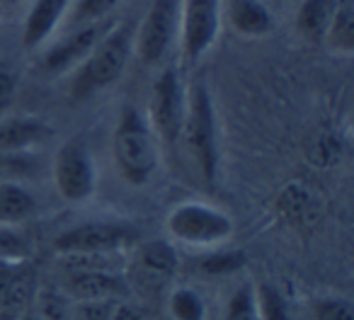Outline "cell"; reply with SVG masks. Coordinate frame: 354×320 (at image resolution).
I'll list each match as a JSON object with an SVG mask.
<instances>
[{
	"label": "cell",
	"instance_id": "1",
	"mask_svg": "<svg viewBox=\"0 0 354 320\" xmlns=\"http://www.w3.org/2000/svg\"><path fill=\"white\" fill-rule=\"evenodd\" d=\"M160 143L146 114L133 104L119 112L112 131V160L129 187H146L160 168Z\"/></svg>",
	"mask_w": 354,
	"mask_h": 320
},
{
	"label": "cell",
	"instance_id": "2",
	"mask_svg": "<svg viewBox=\"0 0 354 320\" xmlns=\"http://www.w3.org/2000/svg\"><path fill=\"white\" fill-rule=\"evenodd\" d=\"M133 37H136V25L129 20L102 32L83 64L71 70V97L80 102L112 88L124 75L133 56Z\"/></svg>",
	"mask_w": 354,
	"mask_h": 320
},
{
	"label": "cell",
	"instance_id": "3",
	"mask_svg": "<svg viewBox=\"0 0 354 320\" xmlns=\"http://www.w3.org/2000/svg\"><path fill=\"white\" fill-rule=\"evenodd\" d=\"M180 143L187 151L194 173L207 185H214L221 173V141H218V117L212 90L207 83L194 80L187 85V107Z\"/></svg>",
	"mask_w": 354,
	"mask_h": 320
},
{
	"label": "cell",
	"instance_id": "4",
	"mask_svg": "<svg viewBox=\"0 0 354 320\" xmlns=\"http://www.w3.org/2000/svg\"><path fill=\"white\" fill-rule=\"evenodd\" d=\"M141 241V231L127 218H93L75 223L54 238V252L64 260H109L129 252Z\"/></svg>",
	"mask_w": 354,
	"mask_h": 320
},
{
	"label": "cell",
	"instance_id": "5",
	"mask_svg": "<svg viewBox=\"0 0 354 320\" xmlns=\"http://www.w3.org/2000/svg\"><path fill=\"white\" fill-rule=\"evenodd\" d=\"M165 231L172 243L194 247V250H216L236 233L231 214L209 202L187 199L170 209L165 218Z\"/></svg>",
	"mask_w": 354,
	"mask_h": 320
},
{
	"label": "cell",
	"instance_id": "6",
	"mask_svg": "<svg viewBox=\"0 0 354 320\" xmlns=\"http://www.w3.org/2000/svg\"><path fill=\"white\" fill-rule=\"evenodd\" d=\"M185 107H187V85H185L183 75L175 66H165L151 85L146 114L160 148L175 151L180 146Z\"/></svg>",
	"mask_w": 354,
	"mask_h": 320
},
{
	"label": "cell",
	"instance_id": "7",
	"mask_svg": "<svg viewBox=\"0 0 354 320\" xmlns=\"http://www.w3.org/2000/svg\"><path fill=\"white\" fill-rule=\"evenodd\" d=\"M54 187L68 204H85L97 192V165L88 141L80 136L68 138L59 146L51 165Z\"/></svg>",
	"mask_w": 354,
	"mask_h": 320
},
{
	"label": "cell",
	"instance_id": "8",
	"mask_svg": "<svg viewBox=\"0 0 354 320\" xmlns=\"http://www.w3.org/2000/svg\"><path fill=\"white\" fill-rule=\"evenodd\" d=\"M183 0H151L133 37V54L146 66H160L180 39Z\"/></svg>",
	"mask_w": 354,
	"mask_h": 320
},
{
	"label": "cell",
	"instance_id": "9",
	"mask_svg": "<svg viewBox=\"0 0 354 320\" xmlns=\"http://www.w3.org/2000/svg\"><path fill=\"white\" fill-rule=\"evenodd\" d=\"M180 272V257L170 241H138L131 247V260L127 270V284L141 291H160L175 279Z\"/></svg>",
	"mask_w": 354,
	"mask_h": 320
},
{
	"label": "cell",
	"instance_id": "10",
	"mask_svg": "<svg viewBox=\"0 0 354 320\" xmlns=\"http://www.w3.org/2000/svg\"><path fill=\"white\" fill-rule=\"evenodd\" d=\"M221 32V0H183L180 46L189 66L199 64L216 44Z\"/></svg>",
	"mask_w": 354,
	"mask_h": 320
},
{
	"label": "cell",
	"instance_id": "11",
	"mask_svg": "<svg viewBox=\"0 0 354 320\" xmlns=\"http://www.w3.org/2000/svg\"><path fill=\"white\" fill-rule=\"evenodd\" d=\"M61 289L73 301H122L124 296H129L124 274H117L95 260H75Z\"/></svg>",
	"mask_w": 354,
	"mask_h": 320
},
{
	"label": "cell",
	"instance_id": "12",
	"mask_svg": "<svg viewBox=\"0 0 354 320\" xmlns=\"http://www.w3.org/2000/svg\"><path fill=\"white\" fill-rule=\"evenodd\" d=\"M37 289L30 260H0V320H20L32 310Z\"/></svg>",
	"mask_w": 354,
	"mask_h": 320
},
{
	"label": "cell",
	"instance_id": "13",
	"mask_svg": "<svg viewBox=\"0 0 354 320\" xmlns=\"http://www.w3.org/2000/svg\"><path fill=\"white\" fill-rule=\"evenodd\" d=\"M102 37V27L95 25H80L73 27L64 39L51 44L49 49L41 54V70L49 75H64L75 70L83 64L85 56L93 51L97 39Z\"/></svg>",
	"mask_w": 354,
	"mask_h": 320
},
{
	"label": "cell",
	"instance_id": "14",
	"mask_svg": "<svg viewBox=\"0 0 354 320\" xmlns=\"http://www.w3.org/2000/svg\"><path fill=\"white\" fill-rule=\"evenodd\" d=\"M221 22L245 39L270 37L277 27L274 12L267 0H221Z\"/></svg>",
	"mask_w": 354,
	"mask_h": 320
},
{
	"label": "cell",
	"instance_id": "15",
	"mask_svg": "<svg viewBox=\"0 0 354 320\" xmlns=\"http://www.w3.org/2000/svg\"><path fill=\"white\" fill-rule=\"evenodd\" d=\"M54 136V129L46 119L35 114H6L0 117V153L20 156L39 148Z\"/></svg>",
	"mask_w": 354,
	"mask_h": 320
},
{
	"label": "cell",
	"instance_id": "16",
	"mask_svg": "<svg viewBox=\"0 0 354 320\" xmlns=\"http://www.w3.org/2000/svg\"><path fill=\"white\" fill-rule=\"evenodd\" d=\"M73 0H35L25 17L22 30V44L27 51H35L44 46V41L59 30V25L68 15V8Z\"/></svg>",
	"mask_w": 354,
	"mask_h": 320
},
{
	"label": "cell",
	"instance_id": "17",
	"mask_svg": "<svg viewBox=\"0 0 354 320\" xmlns=\"http://www.w3.org/2000/svg\"><path fill=\"white\" fill-rule=\"evenodd\" d=\"M335 10V0H304L296 12V30L308 44H323L330 17Z\"/></svg>",
	"mask_w": 354,
	"mask_h": 320
},
{
	"label": "cell",
	"instance_id": "18",
	"mask_svg": "<svg viewBox=\"0 0 354 320\" xmlns=\"http://www.w3.org/2000/svg\"><path fill=\"white\" fill-rule=\"evenodd\" d=\"M37 214V197L20 182H0V223L20 226Z\"/></svg>",
	"mask_w": 354,
	"mask_h": 320
},
{
	"label": "cell",
	"instance_id": "19",
	"mask_svg": "<svg viewBox=\"0 0 354 320\" xmlns=\"http://www.w3.org/2000/svg\"><path fill=\"white\" fill-rule=\"evenodd\" d=\"M333 54L349 56L354 51V6L352 0H339L335 3L333 17H330L325 41Z\"/></svg>",
	"mask_w": 354,
	"mask_h": 320
},
{
	"label": "cell",
	"instance_id": "20",
	"mask_svg": "<svg viewBox=\"0 0 354 320\" xmlns=\"http://www.w3.org/2000/svg\"><path fill=\"white\" fill-rule=\"evenodd\" d=\"M167 313L172 320H207L209 308L204 296L192 286H175L167 294Z\"/></svg>",
	"mask_w": 354,
	"mask_h": 320
},
{
	"label": "cell",
	"instance_id": "21",
	"mask_svg": "<svg viewBox=\"0 0 354 320\" xmlns=\"http://www.w3.org/2000/svg\"><path fill=\"white\" fill-rule=\"evenodd\" d=\"M252 291H255V308L260 320H291L289 301L274 281H262L252 286Z\"/></svg>",
	"mask_w": 354,
	"mask_h": 320
},
{
	"label": "cell",
	"instance_id": "22",
	"mask_svg": "<svg viewBox=\"0 0 354 320\" xmlns=\"http://www.w3.org/2000/svg\"><path fill=\"white\" fill-rule=\"evenodd\" d=\"M32 241L20 226L0 223V260H30Z\"/></svg>",
	"mask_w": 354,
	"mask_h": 320
},
{
	"label": "cell",
	"instance_id": "23",
	"mask_svg": "<svg viewBox=\"0 0 354 320\" xmlns=\"http://www.w3.org/2000/svg\"><path fill=\"white\" fill-rule=\"evenodd\" d=\"M117 3L119 0H75V3H71L66 20L71 22V27L95 25V22L102 20Z\"/></svg>",
	"mask_w": 354,
	"mask_h": 320
},
{
	"label": "cell",
	"instance_id": "24",
	"mask_svg": "<svg viewBox=\"0 0 354 320\" xmlns=\"http://www.w3.org/2000/svg\"><path fill=\"white\" fill-rule=\"evenodd\" d=\"M310 313L313 320H354V303L347 296H318Z\"/></svg>",
	"mask_w": 354,
	"mask_h": 320
},
{
	"label": "cell",
	"instance_id": "25",
	"mask_svg": "<svg viewBox=\"0 0 354 320\" xmlns=\"http://www.w3.org/2000/svg\"><path fill=\"white\" fill-rule=\"evenodd\" d=\"M223 320H260L255 308V291L252 284H243L228 299L226 308H223Z\"/></svg>",
	"mask_w": 354,
	"mask_h": 320
},
{
	"label": "cell",
	"instance_id": "26",
	"mask_svg": "<svg viewBox=\"0 0 354 320\" xmlns=\"http://www.w3.org/2000/svg\"><path fill=\"white\" fill-rule=\"evenodd\" d=\"M17 85H20L17 66L6 56H0V117H6L10 112L17 95Z\"/></svg>",
	"mask_w": 354,
	"mask_h": 320
},
{
	"label": "cell",
	"instance_id": "27",
	"mask_svg": "<svg viewBox=\"0 0 354 320\" xmlns=\"http://www.w3.org/2000/svg\"><path fill=\"white\" fill-rule=\"evenodd\" d=\"M243 265H245V255L243 252L218 250L202 262V272H207L209 276H228V274H236Z\"/></svg>",
	"mask_w": 354,
	"mask_h": 320
},
{
	"label": "cell",
	"instance_id": "28",
	"mask_svg": "<svg viewBox=\"0 0 354 320\" xmlns=\"http://www.w3.org/2000/svg\"><path fill=\"white\" fill-rule=\"evenodd\" d=\"M114 301H73L68 320H109Z\"/></svg>",
	"mask_w": 354,
	"mask_h": 320
},
{
	"label": "cell",
	"instance_id": "29",
	"mask_svg": "<svg viewBox=\"0 0 354 320\" xmlns=\"http://www.w3.org/2000/svg\"><path fill=\"white\" fill-rule=\"evenodd\" d=\"M109 320H143V318L131 303H127V301L122 299V301H114L112 313H109Z\"/></svg>",
	"mask_w": 354,
	"mask_h": 320
},
{
	"label": "cell",
	"instance_id": "30",
	"mask_svg": "<svg viewBox=\"0 0 354 320\" xmlns=\"http://www.w3.org/2000/svg\"><path fill=\"white\" fill-rule=\"evenodd\" d=\"M20 320H41L39 318V313H37V310L35 308H32V310H27V313L25 315H22V318Z\"/></svg>",
	"mask_w": 354,
	"mask_h": 320
},
{
	"label": "cell",
	"instance_id": "31",
	"mask_svg": "<svg viewBox=\"0 0 354 320\" xmlns=\"http://www.w3.org/2000/svg\"><path fill=\"white\" fill-rule=\"evenodd\" d=\"M6 3H10V6H15V3H20V0H6Z\"/></svg>",
	"mask_w": 354,
	"mask_h": 320
},
{
	"label": "cell",
	"instance_id": "32",
	"mask_svg": "<svg viewBox=\"0 0 354 320\" xmlns=\"http://www.w3.org/2000/svg\"><path fill=\"white\" fill-rule=\"evenodd\" d=\"M267 3H270V6H272V3H279V0H267Z\"/></svg>",
	"mask_w": 354,
	"mask_h": 320
}]
</instances>
